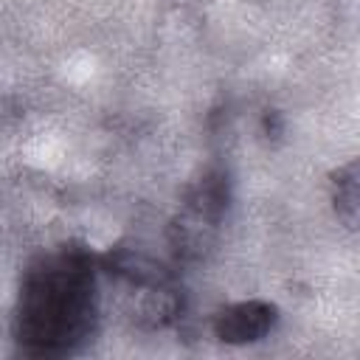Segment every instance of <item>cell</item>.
<instances>
[{
    "label": "cell",
    "instance_id": "cell-4",
    "mask_svg": "<svg viewBox=\"0 0 360 360\" xmlns=\"http://www.w3.org/2000/svg\"><path fill=\"white\" fill-rule=\"evenodd\" d=\"M276 323H278V307L270 301L250 298V301H239L219 309L211 321V329L222 343L242 346V343H256L267 338L276 329Z\"/></svg>",
    "mask_w": 360,
    "mask_h": 360
},
{
    "label": "cell",
    "instance_id": "cell-5",
    "mask_svg": "<svg viewBox=\"0 0 360 360\" xmlns=\"http://www.w3.org/2000/svg\"><path fill=\"white\" fill-rule=\"evenodd\" d=\"M332 202L335 214L343 219L346 228H357V211H360V174L357 160H349L332 174Z\"/></svg>",
    "mask_w": 360,
    "mask_h": 360
},
{
    "label": "cell",
    "instance_id": "cell-2",
    "mask_svg": "<svg viewBox=\"0 0 360 360\" xmlns=\"http://www.w3.org/2000/svg\"><path fill=\"white\" fill-rule=\"evenodd\" d=\"M101 273L118 278L132 292L135 321L149 329L172 326L183 315V290L172 270L160 267L143 253H132L129 248H115L98 256Z\"/></svg>",
    "mask_w": 360,
    "mask_h": 360
},
{
    "label": "cell",
    "instance_id": "cell-1",
    "mask_svg": "<svg viewBox=\"0 0 360 360\" xmlns=\"http://www.w3.org/2000/svg\"><path fill=\"white\" fill-rule=\"evenodd\" d=\"M101 262L82 242L42 250L22 270L11 335L22 354L65 357L79 352L98 326Z\"/></svg>",
    "mask_w": 360,
    "mask_h": 360
},
{
    "label": "cell",
    "instance_id": "cell-3",
    "mask_svg": "<svg viewBox=\"0 0 360 360\" xmlns=\"http://www.w3.org/2000/svg\"><path fill=\"white\" fill-rule=\"evenodd\" d=\"M228 205H231V183L225 172L211 169L200 180H194L169 225V245L174 256L194 262L205 250H211L225 222Z\"/></svg>",
    "mask_w": 360,
    "mask_h": 360
}]
</instances>
